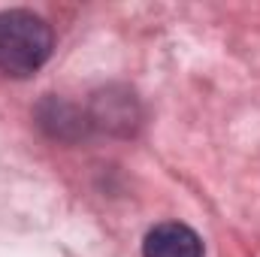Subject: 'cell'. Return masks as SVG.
<instances>
[{"instance_id":"1","label":"cell","mask_w":260,"mask_h":257,"mask_svg":"<svg viewBox=\"0 0 260 257\" xmlns=\"http://www.w3.org/2000/svg\"><path fill=\"white\" fill-rule=\"evenodd\" d=\"M52 55V27L24 9L0 12V73L30 76Z\"/></svg>"},{"instance_id":"2","label":"cell","mask_w":260,"mask_h":257,"mask_svg":"<svg viewBox=\"0 0 260 257\" xmlns=\"http://www.w3.org/2000/svg\"><path fill=\"white\" fill-rule=\"evenodd\" d=\"M145 257H203V242L191 227L185 224H157L145 242H142Z\"/></svg>"}]
</instances>
